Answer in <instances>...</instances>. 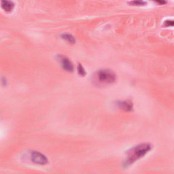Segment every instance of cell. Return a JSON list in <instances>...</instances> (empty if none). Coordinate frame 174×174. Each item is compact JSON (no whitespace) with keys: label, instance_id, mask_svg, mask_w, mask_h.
Segmentation results:
<instances>
[{"label":"cell","instance_id":"cell-8","mask_svg":"<svg viewBox=\"0 0 174 174\" xmlns=\"http://www.w3.org/2000/svg\"><path fill=\"white\" fill-rule=\"evenodd\" d=\"M78 74L80 75H82V76H84V75H86V72H85V69H84L83 66H82L81 64H78Z\"/></svg>","mask_w":174,"mask_h":174},{"label":"cell","instance_id":"cell-9","mask_svg":"<svg viewBox=\"0 0 174 174\" xmlns=\"http://www.w3.org/2000/svg\"><path fill=\"white\" fill-rule=\"evenodd\" d=\"M129 4L133 6H144L146 4V2L143 1H133L129 2Z\"/></svg>","mask_w":174,"mask_h":174},{"label":"cell","instance_id":"cell-3","mask_svg":"<svg viewBox=\"0 0 174 174\" xmlns=\"http://www.w3.org/2000/svg\"><path fill=\"white\" fill-rule=\"evenodd\" d=\"M30 159L35 164L44 165L48 163V160L47 157L37 151H31L30 153Z\"/></svg>","mask_w":174,"mask_h":174},{"label":"cell","instance_id":"cell-2","mask_svg":"<svg viewBox=\"0 0 174 174\" xmlns=\"http://www.w3.org/2000/svg\"><path fill=\"white\" fill-rule=\"evenodd\" d=\"M96 81L101 84H112L116 81V76L114 72L109 69H100L95 74Z\"/></svg>","mask_w":174,"mask_h":174},{"label":"cell","instance_id":"cell-1","mask_svg":"<svg viewBox=\"0 0 174 174\" xmlns=\"http://www.w3.org/2000/svg\"><path fill=\"white\" fill-rule=\"evenodd\" d=\"M151 145L147 143L139 144L132 148L131 149L129 150L127 153V160L124 163L125 167L131 165L135 161L145 156L151 150Z\"/></svg>","mask_w":174,"mask_h":174},{"label":"cell","instance_id":"cell-6","mask_svg":"<svg viewBox=\"0 0 174 174\" xmlns=\"http://www.w3.org/2000/svg\"><path fill=\"white\" fill-rule=\"evenodd\" d=\"M2 7L6 12H11L14 7V3L10 1H2Z\"/></svg>","mask_w":174,"mask_h":174},{"label":"cell","instance_id":"cell-10","mask_svg":"<svg viewBox=\"0 0 174 174\" xmlns=\"http://www.w3.org/2000/svg\"><path fill=\"white\" fill-rule=\"evenodd\" d=\"M164 26L165 27H169V26H173V21H169V20H167V21H164Z\"/></svg>","mask_w":174,"mask_h":174},{"label":"cell","instance_id":"cell-4","mask_svg":"<svg viewBox=\"0 0 174 174\" xmlns=\"http://www.w3.org/2000/svg\"><path fill=\"white\" fill-rule=\"evenodd\" d=\"M57 59L60 63H61L62 68L64 69L65 70L69 72H72L74 71V65H73V63L68 58L63 55H59Z\"/></svg>","mask_w":174,"mask_h":174},{"label":"cell","instance_id":"cell-11","mask_svg":"<svg viewBox=\"0 0 174 174\" xmlns=\"http://www.w3.org/2000/svg\"><path fill=\"white\" fill-rule=\"evenodd\" d=\"M157 3H159V4H166V2H157Z\"/></svg>","mask_w":174,"mask_h":174},{"label":"cell","instance_id":"cell-5","mask_svg":"<svg viewBox=\"0 0 174 174\" xmlns=\"http://www.w3.org/2000/svg\"><path fill=\"white\" fill-rule=\"evenodd\" d=\"M116 104L118 108L126 112H130L133 110V103L130 101H118Z\"/></svg>","mask_w":174,"mask_h":174},{"label":"cell","instance_id":"cell-7","mask_svg":"<svg viewBox=\"0 0 174 174\" xmlns=\"http://www.w3.org/2000/svg\"><path fill=\"white\" fill-rule=\"evenodd\" d=\"M61 37L63 40H66L67 42H68L69 43H70V44H74L75 42V40L74 38V37L72 35L69 34V33L63 34L61 36Z\"/></svg>","mask_w":174,"mask_h":174}]
</instances>
